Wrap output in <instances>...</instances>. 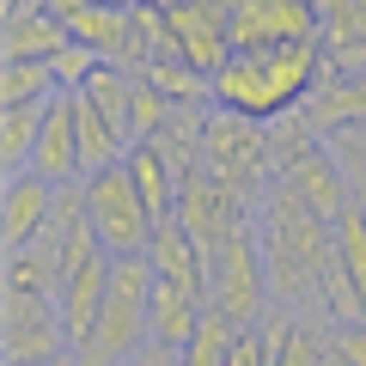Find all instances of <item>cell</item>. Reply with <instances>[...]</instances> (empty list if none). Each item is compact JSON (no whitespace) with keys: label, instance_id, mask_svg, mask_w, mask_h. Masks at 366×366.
Returning a JSON list of instances; mask_svg holds the SVG:
<instances>
[{"label":"cell","instance_id":"ba28073f","mask_svg":"<svg viewBox=\"0 0 366 366\" xmlns=\"http://www.w3.org/2000/svg\"><path fill=\"white\" fill-rule=\"evenodd\" d=\"M171 55L189 61L196 74H220L232 61V0H189L177 13H165Z\"/></svg>","mask_w":366,"mask_h":366},{"label":"cell","instance_id":"d6986e66","mask_svg":"<svg viewBox=\"0 0 366 366\" xmlns=\"http://www.w3.org/2000/svg\"><path fill=\"white\" fill-rule=\"evenodd\" d=\"M336 262H342L348 287L360 293V305H366V202H354L336 220Z\"/></svg>","mask_w":366,"mask_h":366},{"label":"cell","instance_id":"8fae6325","mask_svg":"<svg viewBox=\"0 0 366 366\" xmlns=\"http://www.w3.org/2000/svg\"><path fill=\"white\" fill-rule=\"evenodd\" d=\"M147 262H153L159 281H177V287H189V293L208 300V250L177 226V214L153 226V238H147Z\"/></svg>","mask_w":366,"mask_h":366},{"label":"cell","instance_id":"9a60e30c","mask_svg":"<svg viewBox=\"0 0 366 366\" xmlns=\"http://www.w3.org/2000/svg\"><path fill=\"white\" fill-rule=\"evenodd\" d=\"M122 165H129L134 189H141L147 214H153V220H171V214H177V189H183V183H177V171L165 165V153H159L153 141H134Z\"/></svg>","mask_w":366,"mask_h":366},{"label":"cell","instance_id":"30bf717a","mask_svg":"<svg viewBox=\"0 0 366 366\" xmlns=\"http://www.w3.org/2000/svg\"><path fill=\"white\" fill-rule=\"evenodd\" d=\"M55 183H43L37 171H19V177H6V208H0V232H6V250H25L37 244L43 232H49L55 220Z\"/></svg>","mask_w":366,"mask_h":366},{"label":"cell","instance_id":"52a82bcc","mask_svg":"<svg viewBox=\"0 0 366 366\" xmlns=\"http://www.w3.org/2000/svg\"><path fill=\"white\" fill-rule=\"evenodd\" d=\"M6 366H37L55 354H74V336L61 324V300H43V293H6Z\"/></svg>","mask_w":366,"mask_h":366},{"label":"cell","instance_id":"ac0fdd59","mask_svg":"<svg viewBox=\"0 0 366 366\" xmlns=\"http://www.w3.org/2000/svg\"><path fill=\"white\" fill-rule=\"evenodd\" d=\"M49 104H55V98H49ZM49 104L0 110V153H6V177L31 171V159H37V141H43V117H49Z\"/></svg>","mask_w":366,"mask_h":366},{"label":"cell","instance_id":"3957f363","mask_svg":"<svg viewBox=\"0 0 366 366\" xmlns=\"http://www.w3.org/2000/svg\"><path fill=\"white\" fill-rule=\"evenodd\" d=\"M269 300L274 287H269V262H262V238L244 220L208 257V312H220L232 330H257L269 317Z\"/></svg>","mask_w":366,"mask_h":366},{"label":"cell","instance_id":"7a4b0ae2","mask_svg":"<svg viewBox=\"0 0 366 366\" xmlns=\"http://www.w3.org/2000/svg\"><path fill=\"white\" fill-rule=\"evenodd\" d=\"M324 86V49L317 43H293V49H250L214 74V110H232L244 122H281L305 110Z\"/></svg>","mask_w":366,"mask_h":366},{"label":"cell","instance_id":"44dd1931","mask_svg":"<svg viewBox=\"0 0 366 366\" xmlns=\"http://www.w3.org/2000/svg\"><path fill=\"white\" fill-rule=\"evenodd\" d=\"M49 67H55V79H61V92H86V79L104 67V55H92V49H79V43H67Z\"/></svg>","mask_w":366,"mask_h":366},{"label":"cell","instance_id":"277c9868","mask_svg":"<svg viewBox=\"0 0 366 366\" xmlns=\"http://www.w3.org/2000/svg\"><path fill=\"white\" fill-rule=\"evenodd\" d=\"M202 171H214L226 189H238V202H250L274 171L269 129L232 117V110H208V122H202Z\"/></svg>","mask_w":366,"mask_h":366},{"label":"cell","instance_id":"484cf974","mask_svg":"<svg viewBox=\"0 0 366 366\" xmlns=\"http://www.w3.org/2000/svg\"><path fill=\"white\" fill-rule=\"evenodd\" d=\"M92 6H117V13H129V6H141V0H92Z\"/></svg>","mask_w":366,"mask_h":366},{"label":"cell","instance_id":"5bb4252c","mask_svg":"<svg viewBox=\"0 0 366 366\" xmlns=\"http://www.w3.org/2000/svg\"><path fill=\"white\" fill-rule=\"evenodd\" d=\"M202 317H208V300L189 287H177V281H153V342H165V348H189L202 330Z\"/></svg>","mask_w":366,"mask_h":366},{"label":"cell","instance_id":"7402d4cb","mask_svg":"<svg viewBox=\"0 0 366 366\" xmlns=\"http://www.w3.org/2000/svg\"><path fill=\"white\" fill-rule=\"evenodd\" d=\"M330 354L342 366H366V317L360 324H330Z\"/></svg>","mask_w":366,"mask_h":366},{"label":"cell","instance_id":"2e32d148","mask_svg":"<svg viewBox=\"0 0 366 366\" xmlns=\"http://www.w3.org/2000/svg\"><path fill=\"white\" fill-rule=\"evenodd\" d=\"M67 37L104 61H129V13H117V6H79L67 19Z\"/></svg>","mask_w":366,"mask_h":366},{"label":"cell","instance_id":"cb8c5ba5","mask_svg":"<svg viewBox=\"0 0 366 366\" xmlns=\"http://www.w3.org/2000/svg\"><path fill=\"white\" fill-rule=\"evenodd\" d=\"M134 366H183V348H165V342H147L134 354Z\"/></svg>","mask_w":366,"mask_h":366},{"label":"cell","instance_id":"ffe728a7","mask_svg":"<svg viewBox=\"0 0 366 366\" xmlns=\"http://www.w3.org/2000/svg\"><path fill=\"white\" fill-rule=\"evenodd\" d=\"M324 153H330V165L348 177L354 202H360V196H366V122H348V129L324 134Z\"/></svg>","mask_w":366,"mask_h":366},{"label":"cell","instance_id":"5b68a950","mask_svg":"<svg viewBox=\"0 0 366 366\" xmlns=\"http://www.w3.org/2000/svg\"><path fill=\"white\" fill-rule=\"evenodd\" d=\"M86 214H92V232L110 257H141L147 238H153V214H147L141 189H134L129 165H110L98 177H86Z\"/></svg>","mask_w":366,"mask_h":366},{"label":"cell","instance_id":"9c48e42d","mask_svg":"<svg viewBox=\"0 0 366 366\" xmlns=\"http://www.w3.org/2000/svg\"><path fill=\"white\" fill-rule=\"evenodd\" d=\"M31 171H37L43 183H55V189H67V183H86V159H79V104H74V92H61V98L49 104Z\"/></svg>","mask_w":366,"mask_h":366},{"label":"cell","instance_id":"4fadbf2b","mask_svg":"<svg viewBox=\"0 0 366 366\" xmlns=\"http://www.w3.org/2000/svg\"><path fill=\"white\" fill-rule=\"evenodd\" d=\"M281 183H287V189H293V196H300L312 214H324L330 226H336L342 214L354 208V189H348V177H342V171L330 165V153H324V147H317L312 159H300V165H287V171H281Z\"/></svg>","mask_w":366,"mask_h":366},{"label":"cell","instance_id":"603a6c76","mask_svg":"<svg viewBox=\"0 0 366 366\" xmlns=\"http://www.w3.org/2000/svg\"><path fill=\"white\" fill-rule=\"evenodd\" d=\"M226 366H274L269 336H262V330H238V342H232V354H226Z\"/></svg>","mask_w":366,"mask_h":366},{"label":"cell","instance_id":"4316f807","mask_svg":"<svg viewBox=\"0 0 366 366\" xmlns=\"http://www.w3.org/2000/svg\"><path fill=\"white\" fill-rule=\"evenodd\" d=\"M354 31H360V37H366V0H360V6H354Z\"/></svg>","mask_w":366,"mask_h":366},{"label":"cell","instance_id":"d4e9b609","mask_svg":"<svg viewBox=\"0 0 366 366\" xmlns=\"http://www.w3.org/2000/svg\"><path fill=\"white\" fill-rule=\"evenodd\" d=\"M147 6H159V13H177V6H189V0H147Z\"/></svg>","mask_w":366,"mask_h":366},{"label":"cell","instance_id":"8992f818","mask_svg":"<svg viewBox=\"0 0 366 366\" xmlns=\"http://www.w3.org/2000/svg\"><path fill=\"white\" fill-rule=\"evenodd\" d=\"M317 0H232V55L317 43Z\"/></svg>","mask_w":366,"mask_h":366},{"label":"cell","instance_id":"7c38bea8","mask_svg":"<svg viewBox=\"0 0 366 366\" xmlns=\"http://www.w3.org/2000/svg\"><path fill=\"white\" fill-rule=\"evenodd\" d=\"M67 25L55 13H43V0L31 6H13L6 13V31H0V61H55L67 49Z\"/></svg>","mask_w":366,"mask_h":366},{"label":"cell","instance_id":"e0dca14e","mask_svg":"<svg viewBox=\"0 0 366 366\" xmlns=\"http://www.w3.org/2000/svg\"><path fill=\"white\" fill-rule=\"evenodd\" d=\"M61 98V79L49 61H0V110H31Z\"/></svg>","mask_w":366,"mask_h":366},{"label":"cell","instance_id":"6da1fadb","mask_svg":"<svg viewBox=\"0 0 366 366\" xmlns=\"http://www.w3.org/2000/svg\"><path fill=\"white\" fill-rule=\"evenodd\" d=\"M257 238H262V262H269V287L287 312H305L324 293V269L336 257V226L324 214H312L287 183L262 189V214H257Z\"/></svg>","mask_w":366,"mask_h":366},{"label":"cell","instance_id":"f1b7e54d","mask_svg":"<svg viewBox=\"0 0 366 366\" xmlns=\"http://www.w3.org/2000/svg\"><path fill=\"white\" fill-rule=\"evenodd\" d=\"M129 366H134V360H129Z\"/></svg>","mask_w":366,"mask_h":366},{"label":"cell","instance_id":"83f0119b","mask_svg":"<svg viewBox=\"0 0 366 366\" xmlns=\"http://www.w3.org/2000/svg\"><path fill=\"white\" fill-rule=\"evenodd\" d=\"M37 366H79L74 354H55V360H37Z\"/></svg>","mask_w":366,"mask_h":366}]
</instances>
